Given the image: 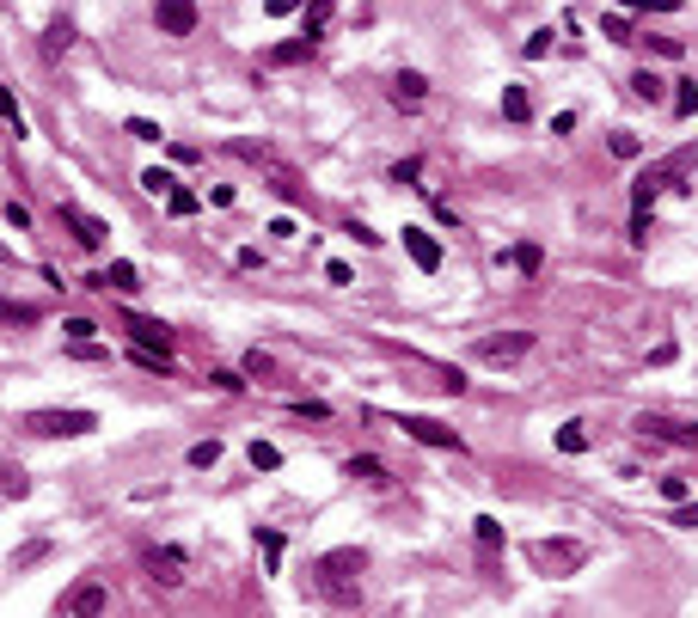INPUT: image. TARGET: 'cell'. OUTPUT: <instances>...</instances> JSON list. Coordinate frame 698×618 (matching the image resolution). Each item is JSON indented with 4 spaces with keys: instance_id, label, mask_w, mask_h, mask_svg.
I'll return each instance as SVG.
<instances>
[{
    "instance_id": "7bdbcfd3",
    "label": "cell",
    "mask_w": 698,
    "mask_h": 618,
    "mask_svg": "<svg viewBox=\"0 0 698 618\" xmlns=\"http://www.w3.org/2000/svg\"><path fill=\"white\" fill-rule=\"evenodd\" d=\"M43 551H49V545H43V539H31V545H25V551H19V557H13V563H19V570H25V563H37V557H43Z\"/></svg>"
},
{
    "instance_id": "9a60e30c",
    "label": "cell",
    "mask_w": 698,
    "mask_h": 618,
    "mask_svg": "<svg viewBox=\"0 0 698 618\" xmlns=\"http://www.w3.org/2000/svg\"><path fill=\"white\" fill-rule=\"evenodd\" d=\"M307 56H312V37H288L270 49V68H294V62H307Z\"/></svg>"
},
{
    "instance_id": "d590c367",
    "label": "cell",
    "mask_w": 698,
    "mask_h": 618,
    "mask_svg": "<svg viewBox=\"0 0 698 618\" xmlns=\"http://www.w3.org/2000/svg\"><path fill=\"white\" fill-rule=\"evenodd\" d=\"M68 43H74V25L56 19V25H49V49H68Z\"/></svg>"
},
{
    "instance_id": "d6986e66",
    "label": "cell",
    "mask_w": 698,
    "mask_h": 618,
    "mask_svg": "<svg viewBox=\"0 0 698 618\" xmlns=\"http://www.w3.org/2000/svg\"><path fill=\"white\" fill-rule=\"evenodd\" d=\"M331 6H337V0H307V25H301V37L319 43V31H325V19H331Z\"/></svg>"
},
{
    "instance_id": "e0dca14e",
    "label": "cell",
    "mask_w": 698,
    "mask_h": 618,
    "mask_svg": "<svg viewBox=\"0 0 698 618\" xmlns=\"http://www.w3.org/2000/svg\"><path fill=\"white\" fill-rule=\"evenodd\" d=\"M631 92H637V99H643V104H661V99H668V80H661V74H650V68H643V74H631Z\"/></svg>"
},
{
    "instance_id": "ba28073f",
    "label": "cell",
    "mask_w": 698,
    "mask_h": 618,
    "mask_svg": "<svg viewBox=\"0 0 698 618\" xmlns=\"http://www.w3.org/2000/svg\"><path fill=\"white\" fill-rule=\"evenodd\" d=\"M62 221L74 227V239H80L86 251H99V246H104V233H111L99 215H86V208H74V203H62Z\"/></svg>"
},
{
    "instance_id": "2e32d148",
    "label": "cell",
    "mask_w": 698,
    "mask_h": 618,
    "mask_svg": "<svg viewBox=\"0 0 698 618\" xmlns=\"http://www.w3.org/2000/svg\"><path fill=\"white\" fill-rule=\"evenodd\" d=\"M392 99L398 104H423L429 99V80H423V74H398V80H392Z\"/></svg>"
},
{
    "instance_id": "ee69618b",
    "label": "cell",
    "mask_w": 698,
    "mask_h": 618,
    "mask_svg": "<svg viewBox=\"0 0 698 618\" xmlns=\"http://www.w3.org/2000/svg\"><path fill=\"white\" fill-rule=\"evenodd\" d=\"M270 368H276V361H270L264 350H251V355H246V373H270Z\"/></svg>"
},
{
    "instance_id": "484cf974",
    "label": "cell",
    "mask_w": 698,
    "mask_h": 618,
    "mask_svg": "<svg viewBox=\"0 0 698 618\" xmlns=\"http://www.w3.org/2000/svg\"><path fill=\"white\" fill-rule=\"evenodd\" d=\"M349 477H374V484H380V477H386V466H380L374 454H362V459H349Z\"/></svg>"
},
{
    "instance_id": "603a6c76",
    "label": "cell",
    "mask_w": 698,
    "mask_h": 618,
    "mask_svg": "<svg viewBox=\"0 0 698 618\" xmlns=\"http://www.w3.org/2000/svg\"><path fill=\"white\" fill-rule=\"evenodd\" d=\"M251 466H258V472H276V466H282V447H270V441H251Z\"/></svg>"
},
{
    "instance_id": "4fadbf2b",
    "label": "cell",
    "mask_w": 698,
    "mask_h": 618,
    "mask_svg": "<svg viewBox=\"0 0 698 618\" xmlns=\"http://www.w3.org/2000/svg\"><path fill=\"white\" fill-rule=\"evenodd\" d=\"M86 288H117V294H129V288H142V282H135V264H111V269H99V276H86Z\"/></svg>"
},
{
    "instance_id": "3957f363",
    "label": "cell",
    "mask_w": 698,
    "mask_h": 618,
    "mask_svg": "<svg viewBox=\"0 0 698 618\" xmlns=\"http://www.w3.org/2000/svg\"><path fill=\"white\" fill-rule=\"evenodd\" d=\"M527 551H534V563H539V570H552V576H570V570L588 563V545H576V539H534Z\"/></svg>"
},
{
    "instance_id": "44dd1931",
    "label": "cell",
    "mask_w": 698,
    "mask_h": 618,
    "mask_svg": "<svg viewBox=\"0 0 698 618\" xmlns=\"http://www.w3.org/2000/svg\"><path fill=\"white\" fill-rule=\"evenodd\" d=\"M607 147H613V160H637V153H643V141H637L631 129H613V141H607Z\"/></svg>"
},
{
    "instance_id": "ffe728a7",
    "label": "cell",
    "mask_w": 698,
    "mask_h": 618,
    "mask_svg": "<svg viewBox=\"0 0 698 618\" xmlns=\"http://www.w3.org/2000/svg\"><path fill=\"white\" fill-rule=\"evenodd\" d=\"M472 533H478V545H484V551H496V545H502V520H496V515H478Z\"/></svg>"
},
{
    "instance_id": "52a82bcc",
    "label": "cell",
    "mask_w": 698,
    "mask_h": 618,
    "mask_svg": "<svg viewBox=\"0 0 698 618\" xmlns=\"http://www.w3.org/2000/svg\"><path fill=\"white\" fill-rule=\"evenodd\" d=\"M398 429L411 435V441H423V447H453V454L466 447V441H460L448 423H435V416H398Z\"/></svg>"
},
{
    "instance_id": "cb8c5ba5",
    "label": "cell",
    "mask_w": 698,
    "mask_h": 618,
    "mask_svg": "<svg viewBox=\"0 0 698 618\" xmlns=\"http://www.w3.org/2000/svg\"><path fill=\"white\" fill-rule=\"evenodd\" d=\"M680 92H674V117H693L698 110V80H674Z\"/></svg>"
},
{
    "instance_id": "83f0119b",
    "label": "cell",
    "mask_w": 698,
    "mask_h": 618,
    "mask_svg": "<svg viewBox=\"0 0 698 618\" xmlns=\"http://www.w3.org/2000/svg\"><path fill=\"white\" fill-rule=\"evenodd\" d=\"M165 208H172V215H196V196H190V190H165Z\"/></svg>"
},
{
    "instance_id": "b9f144b4",
    "label": "cell",
    "mask_w": 698,
    "mask_h": 618,
    "mask_svg": "<svg viewBox=\"0 0 698 618\" xmlns=\"http://www.w3.org/2000/svg\"><path fill=\"white\" fill-rule=\"evenodd\" d=\"M661 496H668V502H686V477H661Z\"/></svg>"
},
{
    "instance_id": "836d02e7",
    "label": "cell",
    "mask_w": 698,
    "mask_h": 618,
    "mask_svg": "<svg viewBox=\"0 0 698 618\" xmlns=\"http://www.w3.org/2000/svg\"><path fill=\"white\" fill-rule=\"evenodd\" d=\"M668 527H698V502H674V515H668Z\"/></svg>"
},
{
    "instance_id": "7c38bea8",
    "label": "cell",
    "mask_w": 698,
    "mask_h": 618,
    "mask_svg": "<svg viewBox=\"0 0 698 618\" xmlns=\"http://www.w3.org/2000/svg\"><path fill=\"white\" fill-rule=\"evenodd\" d=\"M147 570H153L160 588H178V581H185V551H172V545H165V551H147Z\"/></svg>"
},
{
    "instance_id": "f1b7e54d",
    "label": "cell",
    "mask_w": 698,
    "mask_h": 618,
    "mask_svg": "<svg viewBox=\"0 0 698 618\" xmlns=\"http://www.w3.org/2000/svg\"><path fill=\"white\" fill-rule=\"evenodd\" d=\"M0 490H6V496H25L31 484H25V472H19V466H0Z\"/></svg>"
},
{
    "instance_id": "7a4b0ae2",
    "label": "cell",
    "mask_w": 698,
    "mask_h": 618,
    "mask_svg": "<svg viewBox=\"0 0 698 618\" xmlns=\"http://www.w3.org/2000/svg\"><path fill=\"white\" fill-rule=\"evenodd\" d=\"M355 576H362V551H331V557H319V588H325L337 606H349V600H355Z\"/></svg>"
},
{
    "instance_id": "e575fe53",
    "label": "cell",
    "mask_w": 698,
    "mask_h": 618,
    "mask_svg": "<svg viewBox=\"0 0 698 618\" xmlns=\"http://www.w3.org/2000/svg\"><path fill=\"white\" fill-rule=\"evenodd\" d=\"M325 276H331V282H337V288H349V282H355V269H349L344 257H331V264H325Z\"/></svg>"
},
{
    "instance_id": "60d3db41",
    "label": "cell",
    "mask_w": 698,
    "mask_h": 618,
    "mask_svg": "<svg viewBox=\"0 0 698 618\" xmlns=\"http://www.w3.org/2000/svg\"><path fill=\"white\" fill-rule=\"evenodd\" d=\"M392 178H398V184H417V178H423V160H405V165H392Z\"/></svg>"
},
{
    "instance_id": "ac0fdd59",
    "label": "cell",
    "mask_w": 698,
    "mask_h": 618,
    "mask_svg": "<svg viewBox=\"0 0 698 618\" xmlns=\"http://www.w3.org/2000/svg\"><path fill=\"white\" fill-rule=\"evenodd\" d=\"M502 117H509V123H527V117H534V104H527V86H502Z\"/></svg>"
},
{
    "instance_id": "5b68a950",
    "label": "cell",
    "mask_w": 698,
    "mask_h": 618,
    "mask_svg": "<svg viewBox=\"0 0 698 618\" xmlns=\"http://www.w3.org/2000/svg\"><path fill=\"white\" fill-rule=\"evenodd\" d=\"M534 350V330H502V337H478V361H491V368H509V361H521V355Z\"/></svg>"
},
{
    "instance_id": "74e56055",
    "label": "cell",
    "mask_w": 698,
    "mask_h": 618,
    "mask_svg": "<svg viewBox=\"0 0 698 618\" xmlns=\"http://www.w3.org/2000/svg\"><path fill=\"white\" fill-rule=\"evenodd\" d=\"M208 380H215V386H221V392H246V380H239V373H233V368H215V373H208Z\"/></svg>"
},
{
    "instance_id": "4dcf8cb0",
    "label": "cell",
    "mask_w": 698,
    "mask_h": 618,
    "mask_svg": "<svg viewBox=\"0 0 698 618\" xmlns=\"http://www.w3.org/2000/svg\"><path fill=\"white\" fill-rule=\"evenodd\" d=\"M600 31H607L613 43H637V37H631V25L619 19V13H607V19H600Z\"/></svg>"
},
{
    "instance_id": "6da1fadb",
    "label": "cell",
    "mask_w": 698,
    "mask_h": 618,
    "mask_svg": "<svg viewBox=\"0 0 698 618\" xmlns=\"http://www.w3.org/2000/svg\"><path fill=\"white\" fill-rule=\"evenodd\" d=\"M693 165H698V141L674 147V153H668V160H656V165H643V172L631 178V203H637V208H650V203H656V190H661V184H680Z\"/></svg>"
},
{
    "instance_id": "8d00e7d4",
    "label": "cell",
    "mask_w": 698,
    "mask_h": 618,
    "mask_svg": "<svg viewBox=\"0 0 698 618\" xmlns=\"http://www.w3.org/2000/svg\"><path fill=\"white\" fill-rule=\"evenodd\" d=\"M68 343H86V337H92V330H99V325H92V319H68Z\"/></svg>"
},
{
    "instance_id": "8fae6325",
    "label": "cell",
    "mask_w": 698,
    "mask_h": 618,
    "mask_svg": "<svg viewBox=\"0 0 698 618\" xmlns=\"http://www.w3.org/2000/svg\"><path fill=\"white\" fill-rule=\"evenodd\" d=\"M111 594H104V581H80V588H68L62 594V613H104Z\"/></svg>"
},
{
    "instance_id": "ab89813d",
    "label": "cell",
    "mask_w": 698,
    "mask_h": 618,
    "mask_svg": "<svg viewBox=\"0 0 698 618\" xmlns=\"http://www.w3.org/2000/svg\"><path fill=\"white\" fill-rule=\"evenodd\" d=\"M301 6H307V0H264L270 19H288V13H301Z\"/></svg>"
},
{
    "instance_id": "9c48e42d",
    "label": "cell",
    "mask_w": 698,
    "mask_h": 618,
    "mask_svg": "<svg viewBox=\"0 0 698 618\" xmlns=\"http://www.w3.org/2000/svg\"><path fill=\"white\" fill-rule=\"evenodd\" d=\"M160 31L165 37H190L196 31V0H160Z\"/></svg>"
},
{
    "instance_id": "d6a6232c",
    "label": "cell",
    "mask_w": 698,
    "mask_h": 618,
    "mask_svg": "<svg viewBox=\"0 0 698 618\" xmlns=\"http://www.w3.org/2000/svg\"><path fill=\"white\" fill-rule=\"evenodd\" d=\"M129 135H135V141H160V123H147V117H129Z\"/></svg>"
},
{
    "instance_id": "5bb4252c",
    "label": "cell",
    "mask_w": 698,
    "mask_h": 618,
    "mask_svg": "<svg viewBox=\"0 0 698 618\" xmlns=\"http://www.w3.org/2000/svg\"><path fill=\"white\" fill-rule=\"evenodd\" d=\"M123 325H129V337H135L142 350H165V325H153V319H142V312H129Z\"/></svg>"
},
{
    "instance_id": "d4e9b609",
    "label": "cell",
    "mask_w": 698,
    "mask_h": 618,
    "mask_svg": "<svg viewBox=\"0 0 698 618\" xmlns=\"http://www.w3.org/2000/svg\"><path fill=\"white\" fill-rule=\"evenodd\" d=\"M215 459H221V441H196V447H190V466H196V472H208Z\"/></svg>"
},
{
    "instance_id": "4316f807",
    "label": "cell",
    "mask_w": 698,
    "mask_h": 618,
    "mask_svg": "<svg viewBox=\"0 0 698 618\" xmlns=\"http://www.w3.org/2000/svg\"><path fill=\"white\" fill-rule=\"evenodd\" d=\"M539 264H545V251H539V246H514V269H527V276H539Z\"/></svg>"
},
{
    "instance_id": "7402d4cb",
    "label": "cell",
    "mask_w": 698,
    "mask_h": 618,
    "mask_svg": "<svg viewBox=\"0 0 698 618\" xmlns=\"http://www.w3.org/2000/svg\"><path fill=\"white\" fill-rule=\"evenodd\" d=\"M557 447H564V454H582V447H588V429H582V423H564V429H557Z\"/></svg>"
},
{
    "instance_id": "30bf717a",
    "label": "cell",
    "mask_w": 698,
    "mask_h": 618,
    "mask_svg": "<svg viewBox=\"0 0 698 618\" xmlns=\"http://www.w3.org/2000/svg\"><path fill=\"white\" fill-rule=\"evenodd\" d=\"M405 251H411V264L423 269V276H435V269H441V246H435L423 227H405Z\"/></svg>"
},
{
    "instance_id": "f546056e",
    "label": "cell",
    "mask_w": 698,
    "mask_h": 618,
    "mask_svg": "<svg viewBox=\"0 0 698 618\" xmlns=\"http://www.w3.org/2000/svg\"><path fill=\"white\" fill-rule=\"evenodd\" d=\"M172 184H178V178H172V172H160V165H153V172H142V190H153V196H165Z\"/></svg>"
},
{
    "instance_id": "277c9868",
    "label": "cell",
    "mask_w": 698,
    "mask_h": 618,
    "mask_svg": "<svg viewBox=\"0 0 698 618\" xmlns=\"http://www.w3.org/2000/svg\"><path fill=\"white\" fill-rule=\"evenodd\" d=\"M25 429H31V435H92V429H99V416H92V411H31V416H25Z\"/></svg>"
},
{
    "instance_id": "1f68e13d",
    "label": "cell",
    "mask_w": 698,
    "mask_h": 618,
    "mask_svg": "<svg viewBox=\"0 0 698 618\" xmlns=\"http://www.w3.org/2000/svg\"><path fill=\"white\" fill-rule=\"evenodd\" d=\"M545 49H552V31H534V37L521 43V56H527V62H539V56H545Z\"/></svg>"
},
{
    "instance_id": "8992f818",
    "label": "cell",
    "mask_w": 698,
    "mask_h": 618,
    "mask_svg": "<svg viewBox=\"0 0 698 618\" xmlns=\"http://www.w3.org/2000/svg\"><path fill=\"white\" fill-rule=\"evenodd\" d=\"M637 435H650V441H668V447H698V423H674V416H656V411L637 416Z\"/></svg>"
},
{
    "instance_id": "f35d334b",
    "label": "cell",
    "mask_w": 698,
    "mask_h": 618,
    "mask_svg": "<svg viewBox=\"0 0 698 618\" xmlns=\"http://www.w3.org/2000/svg\"><path fill=\"white\" fill-rule=\"evenodd\" d=\"M0 117H6V123H13V135H19V104H13V92H6V86H0Z\"/></svg>"
}]
</instances>
